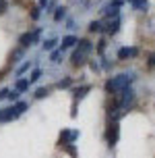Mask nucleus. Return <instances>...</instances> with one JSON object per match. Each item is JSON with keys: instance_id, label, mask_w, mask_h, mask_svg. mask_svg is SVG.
I'll use <instances>...</instances> for the list:
<instances>
[{"instance_id": "nucleus-1", "label": "nucleus", "mask_w": 155, "mask_h": 158, "mask_svg": "<svg viewBox=\"0 0 155 158\" xmlns=\"http://www.w3.org/2000/svg\"><path fill=\"white\" fill-rule=\"evenodd\" d=\"M134 81V75L132 73H120V75H116V77H112L106 81V85H103V89H106V94L110 96H116L120 89H124V87H128Z\"/></svg>"}, {"instance_id": "nucleus-11", "label": "nucleus", "mask_w": 155, "mask_h": 158, "mask_svg": "<svg viewBox=\"0 0 155 158\" xmlns=\"http://www.w3.org/2000/svg\"><path fill=\"white\" fill-rule=\"evenodd\" d=\"M77 42H79V38H77V35H72V33H70V35H64V38H62L60 48H62V50H68V48L77 46Z\"/></svg>"}, {"instance_id": "nucleus-30", "label": "nucleus", "mask_w": 155, "mask_h": 158, "mask_svg": "<svg viewBox=\"0 0 155 158\" xmlns=\"http://www.w3.org/2000/svg\"><path fill=\"white\" fill-rule=\"evenodd\" d=\"M101 67H103V69H106V71H110V69H112V67H114V64L110 63V60H106V58H101Z\"/></svg>"}, {"instance_id": "nucleus-12", "label": "nucleus", "mask_w": 155, "mask_h": 158, "mask_svg": "<svg viewBox=\"0 0 155 158\" xmlns=\"http://www.w3.org/2000/svg\"><path fill=\"white\" fill-rule=\"evenodd\" d=\"M19 44L21 48H27V46H33V31H25L21 38H19Z\"/></svg>"}, {"instance_id": "nucleus-27", "label": "nucleus", "mask_w": 155, "mask_h": 158, "mask_svg": "<svg viewBox=\"0 0 155 158\" xmlns=\"http://www.w3.org/2000/svg\"><path fill=\"white\" fill-rule=\"evenodd\" d=\"M19 89H15V92H8V100H13V102H19Z\"/></svg>"}, {"instance_id": "nucleus-9", "label": "nucleus", "mask_w": 155, "mask_h": 158, "mask_svg": "<svg viewBox=\"0 0 155 158\" xmlns=\"http://www.w3.org/2000/svg\"><path fill=\"white\" fill-rule=\"evenodd\" d=\"M77 48L81 50V52H85V54H91L93 50H95V44H93L91 40H87V38H81L77 42Z\"/></svg>"}, {"instance_id": "nucleus-6", "label": "nucleus", "mask_w": 155, "mask_h": 158, "mask_svg": "<svg viewBox=\"0 0 155 158\" xmlns=\"http://www.w3.org/2000/svg\"><path fill=\"white\" fill-rule=\"evenodd\" d=\"M120 25H122V17L118 15V17H114V19H110L103 31L108 33V35H116V33L120 31Z\"/></svg>"}, {"instance_id": "nucleus-19", "label": "nucleus", "mask_w": 155, "mask_h": 158, "mask_svg": "<svg viewBox=\"0 0 155 158\" xmlns=\"http://www.w3.org/2000/svg\"><path fill=\"white\" fill-rule=\"evenodd\" d=\"M70 85H72V77H64V79H60V81L56 83L58 89H66V87H70Z\"/></svg>"}, {"instance_id": "nucleus-2", "label": "nucleus", "mask_w": 155, "mask_h": 158, "mask_svg": "<svg viewBox=\"0 0 155 158\" xmlns=\"http://www.w3.org/2000/svg\"><path fill=\"white\" fill-rule=\"evenodd\" d=\"M124 0H110L106 6H101V15L108 17V19H114V17L120 15V8H122Z\"/></svg>"}, {"instance_id": "nucleus-26", "label": "nucleus", "mask_w": 155, "mask_h": 158, "mask_svg": "<svg viewBox=\"0 0 155 158\" xmlns=\"http://www.w3.org/2000/svg\"><path fill=\"white\" fill-rule=\"evenodd\" d=\"M147 67L149 69H155V52L147 54Z\"/></svg>"}, {"instance_id": "nucleus-18", "label": "nucleus", "mask_w": 155, "mask_h": 158, "mask_svg": "<svg viewBox=\"0 0 155 158\" xmlns=\"http://www.w3.org/2000/svg\"><path fill=\"white\" fill-rule=\"evenodd\" d=\"M62 52H64V50H62V48H58V50H52V52H50V60H52V63H60V58H62Z\"/></svg>"}, {"instance_id": "nucleus-32", "label": "nucleus", "mask_w": 155, "mask_h": 158, "mask_svg": "<svg viewBox=\"0 0 155 158\" xmlns=\"http://www.w3.org/2000/svg\"><path fill=\"white\" fill-rule=\"evenodd\" d=\"M89 67H91V69H93L95 73L99 71V64H97V60H91V63H89Z\"/></svg>"}, {"instance_id": "nucleus-33", "label": "nucleus", "mask_w": 155, "mask_h": 158, "mask_svg": "<svg viewBox=\"0 0 155 158\" xmlns=\"http://www.w3.org/2000/svg\"><path fill=\"white\" fill-rule=\"evenodd\" d=\"M39 6H41V8H48V6H50V0H39Z\"/></svg>"}, {"instance_id": "nucleus-16", "label": "nucleus", "mask_w": 155, "mask_h": 158, "mask_svg": "<svg viewBox=\"0 0 155 158\" xmlns=\"http://www.w3.org/2000/svg\"><path fill=\"white\" fill-rule=\"evenodd\" d=\"M66 19V6H58L54 13V21L56 23H60V21H64Z\"/></svg>"}, {"instance_id": "nucleus-13", "label": "nucleus", "mask_w": 155, "mask_h": 158, "mask_svg": "<svg viewBox=\"0 0 155 158\" xmlns=\"http://www.w3.org/2000/svg\"><path fill=\"white\" fill-rule=\"evenodd\" d=\"M87 29H89L91 33H101V31H103V23H101L99 19H93V21H89Z\"/></svg>"}, {"instance_id": "nucleus-4", "label": "nucleus", "mask_w": 155, "mask_h": 158, "mask_svg": "<svg viewBox=\"0 0 155 158\" xmlns=\"http://www.w3.org/2000/svg\"><path fill=\"white\" fill-rule=\"evenodd\" d=\"M141 54V50L137 46H122V48H118V60H128V58H137V56Z\"/></svg>"}, {"instance_id": "nucleus-10", "label": "nucleus", "mask_w": 155, "mask_h": 158, "mask_svg": "<svg viewBox=\"0 0 155 158\" xmlns=\"http://www.w3.org/2000/svg\"><path fill=\"white\" fill-rule=\"evenodd\" d=\"M87 92H91V85H89V83H85V85H81V87H75V89H72V98H75V102L81 100V98H85Z\"/></svg>"}, {"instance_id": "nucleus-28", "label": "nucleus", "mask_w": 155, "mask_h": 158, "mask_svg": "<svg viewBox=\"0 0 155 158\" xmlns=\"http://www.w3.org/2000/svg\"><path fill=\"white\" fill-rule=\"evenodd\" d=\"M15 106H17V110H19V112H21V114H23V112L27 110V106H29V104H27V102H17Z\"/></svg>"}, {"instance_id": "nucleus-7", "label": "nucleus", "mask_w": 155, "mask_h": 158, "mask_svg": "<svg viewBox=\"0 0 155 158\" xmlns=\"http://www.w3.org/2000/svg\"><path fill=\"white\" fill-rule=\"evenodd\" d=\"M19 114H21V112L17 110V106H8V108H4V110H0V121H2V123H8V121L17 118Z\"/></svg>"}, {"instance_id": "nucleus-29", "label": "nucleus", "mask_w": 155, "mask_h": 158, "mask_svg": "<svg viewBox=\"0 0 155 158\" xmlns=\"http://www.w3.org/2000/svg\"><path fill=\"white\" fill-rule=\"evenodd\" d=\"M6 8H8V2H6V0H0V15H4Z\"/></svg>"}, {"instance_id": "nucleus-14", "label": "nucleus", "mask_w": 155, "mask_h": 158, "mask_svg": "<svg viewBox=\"0 0 155 158\" xmlns=\"http://www.w3.org/2000/svg\"><path fill=\"white\" fill-rule=\"evenodd\" d=\"M56 44H58V40H56V38H48V40L41 42V50H44V52H52V50L56 48Z\"/></svg>"}, {"instance_id": "nucleus-8", "label": "nucleus", "mask_w": 155, "mask_h": 158, "mask_svg": "<svg viewBox=\"0 0 155 158\" xmlns=\"http://www.w3.org/2000/svg\"><path fill=\"white\" fill-rule=\"evenodd\" d=\"M85 58H87L85 52H81L79 48H75V52L70 54V64H72V67H83V64H85Z\"/></svg>"}, {"instance_id": "nucleus-5", "label": "nucleus", "mask_w": 155, "mask_h": 158, "mask_svg": "<svg viewBox=\"0 0 155 158\" xmlns=\"http://www.w3.org/2000/svg\"><path fill=\"white\" fill-rule=\"evenodd\" d=\"M77 137H79V131H77V129H72V131H70V129H62L60 142H58V143H60V148H62V146H66V143H72Z\"/></svg>"}, {"instance_id": "nucleus-35", "label": "nucleus", "mask_w": 155, "mask_h": 158, "mask_svg": "<svg viewBox=\"0 0 155 158\" xmlns=\"http://www.w3.org/2000/svg\"><path fill=\"white\" fill-rule=\"evenodd\" d=\"M126 2H132V0H126Z\"/></svg>"}, {"instance_id": "nucleus-21", "label": "nucleus", "mask_w": 155, "mask_h": 158, "mask_svg": "<svg viewBox=\"0 0 155 158\" xmlns=\"http://www.w3.org/2000/svg\"><path fill=\"white\" fill-rule=\"evenodd\" d=\"M39 15H41V6L37 4V6H33V8H31V13H29L31 21H37V19H39Z\"/></svg>"}, {"instance_id": "nucleus-17", "label": "nucleus", "mask_w": 155, "mask_h": 158, "mask_svg": "<svg viewBox=\"0 0 155 158\" xmlns=\"http://www.w3.org/2000/svg\"><path fill=\"white\" fill-rule=\"evenodd\" d=\"M29 79H19V81H17L15 83V89H19V92H27V89H29Z\"/></svg>"}, {"instance_id": "nucleus-15", "label": "nucleus", "mask_w": 155, "mask_h": 158, "mask_svg": "<svg viewBox=\"0 0 155 158\" xmlns=\"http://www.w3.org/2000/svg\"><path fill=\"white\" fill-rule=\"evenodd\" d=\"M130 6H132V10H147L149 0H132Z\"/></svg>"}, {"instance_id": "nucleus-25", "label": "nucleus", "mask_w": 155, "mask_h": 158, "mask_svg": "<svg viewBox=\"0 0 155 158\" xmlns=\"http://www.w3.org/2000/svg\"><path fill=\"white\" fill-rule=\"evenodd\" d=\"M62 148L68 152V154H70L72 158H77V148H75V143H66V146H62Z\"/></svg>"}, {"instance_id": "nucleus-31", "label": "nucleus", "mask_w": 155, "mask_h": 158, "mask_svg": "<svg viewBox=\"0 0 155 158\" xmlns=\"http://www.w3.org/2000/svg\"><path fill=\"white\" fill-rule=\"evenodd\" d=\"M8 92H10V89H6V87H4V89H0V100L8 98Z\"/></svg>"}, {"instance_id": "nucleus-3", "label": "nucleus", "mask_w": 155, "mask_h": 158, "mask_svg": "<svg viewBox=\"0 0 155 158\" xmlns=\"http://www.w3.org/2000/svg\"><path fill=\"white\" fill-rule=\"evenodd\" d=\"M118 137H120V125H118V121H110L108 129H106V142L110 148L118 143Z\"/></svg>"}, {"instance_id": "nucleus-22", "label": "nucleus", "mask_w": 155, "mask_h": 158, "mask_svg": "<svg viewBox=\"0 0 155 158\" xmlns=\"http://www.w3.org/2000/svg\"><path fill=\"white\" fill-rule=\"evenodd\" d=\"M106 48H108V42H106V38H101L99 42H97V54H103V52H106Z\"/></svg>"}, {"instance_id": "nucleus-24", "label": "nucleus", "mask_w": 155, "mask_h": 158, "mask_svg": "<svg viewBox=\"0 0 155 158\" xmlns=\"http://www.w3.org/2000/svg\"><path fill=\"white\" fill-rule=\"evenodd\" d=\"M39 77H41V69H33V71H31V75H29V81H31V83H35Z\"/></svg>"}, {"instance_id": "nucleus-23", "label": "nucleus", "mask_w": 155, "mask_h": 158, "mask_svg": "<svg viewBox=\"0 0 155 158\" xmlns=\"http://www.w3.org/2000/svg\"><path fill=\"white\" fill-rule=\"evenodd\" d=\"M29 69H31V60H25V63L17 69V75H23V73H27Z\"/></svg>"}, {"instance_id": "nucleus-20", "label": "nucleus", "mask_w": 155, "mask_h": 158, "mask_svg": "<svg viewBox=\"0 0 155 158\" xmlns=\"http://www.w3.org/2000/svg\"><path fill=\"white\" fill-rule=\"evenodd\" d=\"M50 94V87H37V89H35V98H37V100H41V98H46V96Z\"/></svg>"}, {"instance_id": "nucleus-34", "label": "nucleus", "mask_w": 155, "mask_h": 158, "mask_svg": "<svg viewBox=\"0 0 155 158\" xmlns=\"http://www.w3.org/2000/svg\"><path fill=\"white\" fill-rule=\"evenodd\" d=\"M66 25H68L66 29H75V21H72V19H68V21H66Z\"/></svg>"}]
</instances>
